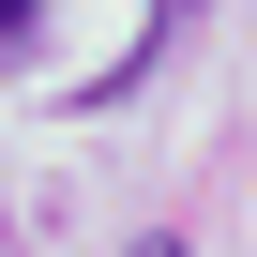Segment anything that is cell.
I'll list each match as a JSON object with an SVG mask.
<instances>
[{
	"label": "cell",
	"mask_w": 257,
	"mask_h": 257,
	"mask_svg": "<svg viewBox=\"0 0 257 257\" xmlns=\"http://www.w3.org/2000/svg\"><path fill=\"white\" fill-rule=\"evenodd\" d=\"M0 61H16V46H0Z\"/></svg>",
	"instance_id": "2"
},
{
	"label": "cell",
	"mask_w": 257,
	"mask_h": 257,
	"mask_svg": "<svg viewBox=\"0 0 257 257\" xmlns=\"http://www.w3.org/2000/svg\"><path fill=\"white\" fill-rule=\"evenodd\" d=\"M137 257H182V242H137Z\"/></svg>",
	"instance_id": "1"
}]
</instances>
